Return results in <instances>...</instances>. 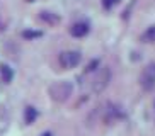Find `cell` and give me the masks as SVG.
<instances>
[{
  "label": "cell",
  "instance_id": "cell-1",
  "mask_svg": "<svg viewBox=\"0 0 155 136\" xmlns=\"http://www.w3.org/2000/svg\"><path fill=\"white\" fill-rule=\"evenodd\" d=\"M72 92H73V85L70 82H58V83L50 87V95L55 102H65V100H68Z\"/></svg>",
  "mask_w": 155,
  "mask_h": 136
},
{
  "label": "cell",
  "instance_id": "cell-2",
  "mask_svg": "<svg viewBox=\"0 0 155 136\" xmlns=\"http://www.w3.org/2000/svg\"><path fill=\"white\" fill-rule=\"evenodd\" d=\"M123 109L119 107L118 104H113V102H107V104L102 107L101 111V119L106 122V124H113V122L123 119Z\"/></svg>",
  "mask_w": 155,
  "mask_h": 136
},
{
  "label": "cell",
  "instance_id": "cell-3",
  "mask_svg": "<svg viewBox=\"0 0 155 136\" xmlns=\"http://www.w3.org/2000/svg\"><path fill=\"white\" fill-rule=\"evenodd\" d=\"M111 82V68L109 66H101V70L96 73V77L92 80V90L96 94L106 90V87L109 85Z\"/></svg>",
  "mask_w": 155,
  "mask_h": 136
},
{
  "label": "cell",
  "instance_id": "cell-4",
  "mask_svg": "<svg viewBox=\"0 0 155 136\" xmlns=\"http://www.w3.org/2000/svg\"><path fill=\"white\" fill-rule=\"evenodd\" d=\"M140 85L145 92H150L155 87V63H148L140 75Z\"/></svg>",
  "mask_w": 155,
  "mask_h": 136
},
{
  "label": "cell",
  "instance_id": "cell-5",
  "mask_svg": "<svg viewBox=\"0 0 155 136\" xmlns=\"http://www.w3.org/2000/svg\"><path fill=\"white\" fill-rule=\"evenodd\" d=\"M80 61H82V53L80 51H63V53L60 54V65L65 70L75 68Z\"/></svg>",
  "mask_w": 155,
  "mask_h": 136
},
{
  "label": "cell",
  "instance_id": "cell-6",
  "mask_svg": "<svg viewBox=\"0 0 155 136\" xmlns=\"http://www.w3.org/2000/svg\"><path fill=\"white\" fill-rule=\"evenodd\" d=\"M70 32H72V36H75V37H84L87 32H89V24L87 22H75L70 27Z\"/></svg>",
  "mask_w": 155,
  "mask_h": 136
},
{
  "label": "cell",
  "instance_id": "cell-7",
  "mask_svg": "<svg viewBox=\"0 0 155 136\" xmlns=\"http://www.w3.org/2000/svg\"><path fill=\"white\" fill-rule=\"evenodd\" d=\"M0 73H2V80L7 82V83H9V82L12 80V77H14V73H12V68L7 66V65H2V66H0Z\"/></svg>",
  "mask_w": 155,
  "mask_h": 136
},
{
  "label": "cell",
  "instance_id": "cell-8",
  "mask_svg": "<svg viewBox=\"0 0 155 136\" xmlns=\"http://www.w3.org/2000/svg\"><path fill=\"white\" fill-rule=\"evenodd\" d=\"M38 118V111L34 107H28L26 109V114H24V119H26V122L28 124H31V122H34V119Z\"/></svg>",
  "mask_w": 155,
  "mask_h": 136
},
{
  "label": "cell",
  "instance_id": "cell-9",
  "mask_svg": "<svg viewBox=\"0 0 155 136\" xmlns=\"http://www.w3.org/2000/svg\"><path fill=\"white\" fill-rule=\"evenodd\" d=\"M141 39L145 41V43H152V41H155V26L148 27L145 31V34L141 36Z\"/></svg>",
  "mask_w": 155,
  "mask_h": 136
},
{
  "label": "cell",
  "instance_id": "cell-10",
  "mask_svg": "<svg viewBox=\"0 0 155 136\" xmlns=\"http://www.w3.org/2000/svg\"><path fill=\"white\" fill-rule=\"evenodd\" d=\"M119 4V0H102V7H104V9H113L114 5H118Z\"/></svg>",
  "mask_w": 155,
  "mask_h": 136
},
{
  "label": "cell",
  "instance_id": "cell-11",
  "mask_svg": "<svg viewBox=\"0 0 155 136\" xmlns=\"http://www.w3.org/2000/svg\"><path fill=\"white\" fill-rule=\"evenodd\" d=\"M24 36H29V37H38V36H41V32H26Z\"/></svg>",
  "mask_w": 155,
  "mask_h": 136
},
{
  "label": "cell",
  "instance_id": "cell-12",
  "mask_svg": "<svg viewBox=\"0 0 155 136\" xmlns=\"http://www.w3.org/2000/svg\"><path fill=\"white\" fill-rule=\"evenodd\" d=\"M43 136H51V134H50V133H45V134H43Z\"/></svg>",
  "mask_w": 155,
  "mask_h": 136
}]
</instances>
